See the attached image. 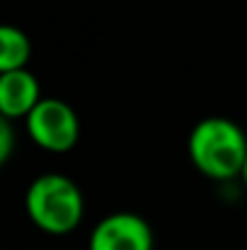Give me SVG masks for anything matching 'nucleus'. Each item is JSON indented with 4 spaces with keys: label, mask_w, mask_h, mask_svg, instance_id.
Returning a JSON list of instances; mask_svg holds the SVG:
<instances>
[{
    "label": "nucleus",
    "mask_w": 247,
    "mask_h": 250,
    "mask_svg": "<svg viewBox=\"0 0 247 250\" xmlns=\"http://www.w3.org/2000/svg\"><path fill=\"white\" fill-rule=\"evenodd\" d=\"M189 156L209 177L228 180L243 175L247 161V139L243 129L223 117L199 122L189 136Z\"/></svg>",
    "instance_id": "f257e3e1"
},
{
    "label": "nucleus",
    "mask_w": 247,
    "mask_h": 250,
    "mask_svg": "<svg viewBox=\"0 0 247 250\" xmlns=\"http://www.w3.org/2000/svg\"><path fill=\"white\" fill-rule=\"evenodd\" d=\"M29 219L49 233H68L82 219V194L66 175H41L27 189Z\"/></svg>",
    "instance_id": "f03ea898"
},
{
    "label": "nucleus",
    "mask_w": 247,
    "mask_h": 250,
    "mask_svg": "<svg viewBox=\"0 0 247 250\" xmlns=\"http://www.w3.org/2000/svg\"><path fill=\"white\" fill-rule=\"evenodd\" d=\"M27 131L46 151H68L78 144L80 122L73 107L56 97H44L27 117Z\"/></svg>",
    "instance_id": "7ed1b4c3"
},
{
    "label": "nucleus",
    "mask_w": 247,
    "mask_h": 250,
    "mask_svg": "<svg viewBox=\"0 0 247 250\" xmlns=\"http://www.w3.org/2000/svg\"><path fill=\"white\" fill-rule=\"evenodd\" d=\"M90 250H153V231L138 214H109L95 226Z\"/></svg>",
    "instance_id": "20e7f679"
},
{
    "label": "nucleus",
    "mask_w": 247,
    "mask_h": 250,
    "mask_svg": "<svg viewBox=\"0 0 247 250\" xmlns=\"http://www.w3.org/2000/svg\"><path fill=\"white\" fill-rule=\"evenodd\" d=\"M41 102L39 97V83L37 78L19 68V71H7L0 73V112L5 119L10 117H22Z\"/></svg>",
    "instance_id": "39448f33"
},
{
    "label": "nucleus",
    "mask_w": 247,
    "mask_h": 250,
    "mask_svg": "<svg viewBox=\"0 0 247 250\" xmlns=\"http://www.w3.org/2000/svg\"><path fill=\"white\" fill-rule=\"evenodd\" d=\"M29 59V39L22 29L12 24L0 27V73L24 68Z\"/></svg>",
    "instance_id": "423d86ee"
},
{
    "label": "nucleus",
    "mask_w": 247,
    "mask_h": 250,
    "mask_svg": "<svg viewBox=\"0 0 247 250\" xmlns=\"http://www.w3.org/2000/svg\"><path fill=\"white\" fill-rule=\"evenodd\" d=\"M10 151H12V126H10V119H0V161L5 163L10 158Z\"/></svg>",
    "instance_id": "0eeeda50"
},
{
    "label": "nucleus",
    "mask_w": 247,
    "mask_h": 250,
    "mask_svg": "<svg viewBox=\"0 0 247 250\" xmlns=\"http://www.w3.org/2000/svg\"><path fill=\"white\" fill-rule=\"evenodd\" d=\"M243 182H245V187H247V161H245V167H243Z\"/></svg>",
    "instance_id": "6e6552de"
}]
</instances>
